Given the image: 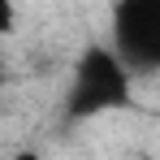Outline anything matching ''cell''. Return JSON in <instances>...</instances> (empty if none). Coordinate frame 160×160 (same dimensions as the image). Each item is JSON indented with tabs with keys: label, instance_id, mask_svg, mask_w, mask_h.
<instances>
[{
	"label": "cell",
	"instance_id": "cell-1",
	"mask_svg": "<svg viewBox=\"0 0 160 160\" xmlns=\"http://www.w3.org/2000/svg\"><path fill=\"white\" fill-rule=\"evenodd\" d=\"M130 87H134V74L126 69V61L112 52L108 43H91L74 61L69 91H65V117L69 121L108 117V112L130 104Z\"/></svg>",
	"mask_w": 160,
	"mask_h": 160
},
{
	"label": "cell",
	"instance_id": "cell-2",
	"mask_svg": "<svg viewBox=\"0 0 160 160\" xmlns=\"http://www.w3.org/2000/svg\"><path fill=\"white\" fill-rule=\"evenodd\" d=\"M108 48L126 61L134 78L160 65V0H117Z\"/></svg>",
	"mask_w": 160,
	"mask_h": 160
},
{
	"label": "cell",
	"instance_id": "cell-3",
	"mask_svg": "<svg viewBox=\"0 0 160 160\" xmlns=\"http://www.w3.org/2000/svg\"><path fill=\"white\" fill-rule=\"evenodd\" d=\"M18 30V0H0V39Z\"/></svg>",
	"mask_w": 160,
	"mask_h": 160
},
{
	"label": "cell",
	"instance_id": "cell-4",
	"mask_svg": "<svg viewBox=\"0 0 160 160\" xmlns=\"http://www.w3.org/2000/svg\"><path fill=\"white\" fill-rule=\"evenodd\" d=\"M0 87H4V65H0Z\"/></svg>",
	"mask_w": 160,
	"mask_h": 160
}]
</instances>
